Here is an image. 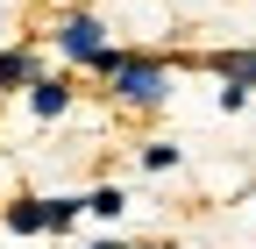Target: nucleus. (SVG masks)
<instances>
[{
	"instance_id": "f257e3e1",
	"label": "nucleus",
	"mask_w": 256,
	"mask_h": 249,
	"mask_svg": "<svg viewBox=\"0 0 256 249\" xmlns=\"http://www.w3.org/2000/svg\"><path fill=\"white\" fill-rule=\"evenodd\" d=\"M171 50H136V43H114L100 64H92V78H107V100L121 114H156L171 107Z\"/></svg>"
},
{
	"instance_id": "f03ea898",
	"label": "nucleus",
	"mask_w": 256,
	"mask_h": 249,
	"mask_svg": "<svg viewBox=\"0 0 256 249\" xmlns=\"http://www.w3.org/2000/svg\"><path fill=\"white\" fill-rule=\"evenodd\" d=\"M50 43H57V57L64 64H100V57L114 50V36H107V22L92 14V8H57V22H50Z\"/></svg>"
},
{
	"instance_id": "7ed1b4c3",
	"label": "nucleus",
	"mask_w": 256,
	"mask_h": 249,
	"mask_svg": "<svg viewBox=\"0 0 256 249\" xmlns=\"http://www.w3.org/2000/svg\"><path fill=\"white\" fill-rule=\"evenodd\" d=\"M43 78V50H36V36H22V43H0V100H28V86Z\"/></svg>"
},
{
	"instance_id": "20e7f679",
	"label": "nucleus",
	"mask_w": 256,
	"mask_h": 249,
	"mask_svg": "<svg viewBox=\"0 0 256 249\" xmlns=\"http://www.w3.org/2000/svg\"><path fill=\"white\" fill-rule=\"evenodd\" d=\"M72 107H78V86L64 78V72H43L36 86H28V114H36L43 128H50V121H64Z\"/></svg>"
},
{
	"instance_id": "39448f33",
	"label": "nucleus",
	"mask_w": 256,
	"mask_h": 249,
	"mask_svg": "<svg viewBox=\"0 0 256 249\" xmlns=\"http://www.w3.org/2000/svg\"><path fill=\"white\" fill-rule=\"evenodd\" d=\"M0 228L8 235H50V214H43V192H14V200H0Z\"/></svg>"
},
{
	"instance_id": "423d86ee",
	"label": "nucleus",
	"mask_w": 256,
	"mask_h": 249,
	"mask_svg": "<svg viewBox=\"0 0 256 249\" xmlns=\"http://www.w3.org/2000/svg\"><path fill=\"white\" fill-rule=\"evenodd\" d=\"M200 64H206L220 86H242V92H256V43H249V50H206Z\"/></svg>"
},
{
	"instance_id": "0eeeda50",
	"label": "nucleus",
	"mask_w": 256,
	"mask_h": 249,
	"mask_svg": "<svg viewBox=\"0 0 256 249\" xmlns=\"http://www.w3.org/2000/svg\"><path fill=\"white\" fill-rule=\"evenodd\" d=\"M43 214H50V235H72L86 221V192H43Z\"/></svg>"
},
{
	"instance_id": "6e6552de",
	"label": "nucleus",
	"mask_w": 256,
	"mask_h": 249,
	"mask_svg": "<svg viewBox=\"0 0 256 249\" xmlns=\"http://www.w3.org/2000/svg\"><path fill=\"white\" fill-rule=\"evenodd\" d=\"M86 214H92V221H121V214H128V192H121V185H92V192H86Z\"/></svg>"
},
{
	"instance_id": "1a4fd4ad",
	"label": "nucleus",
	"mask_w": 256,
	"mask_h": 249,
	"mask_svg": "<svg viewBox=\"0 0 256 249\" xmlns=\"http://www.w3.org/2000/svg\"><path fill=\"white\" fill-rule=\"evenodd\" d=\"M136 157H142V171H178V164H185V150H178L171 136H150Z\"/></svg>"
},
{
	"instance_id": "9d476101",
	"label": "nucleus",
	"mask_w": 256,
	"mask_h": 249,
	"mask_svg": "<svg viewBox=\"0 0 256 249\" xmlns=\"http://www.w3.org/2000/svg\"><path fill=\"white\" fill-rule=\"evenodd\" d=\"M86 249H121V235H100V242H86Z\"/></svg>"
}]
</instances>
